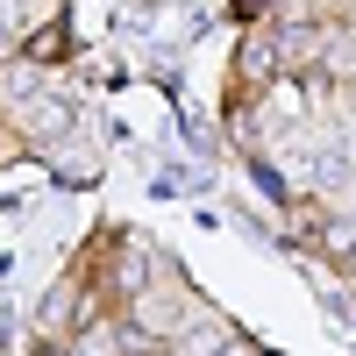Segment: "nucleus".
<instances>
[{
	"mask_svg": "<svg viewBox=\"0 0 356 356\" xmlns=\"http://www.w3.org/2000/svg\"><path fill=\"white\" fill-rule=\"evenodd\" d=\"M171 328H186V307H178V300H143L136 335H171Z\"/></svg>",
	"mask_w": 356,
	"mask_h": 356,
	"instance_id": "nucleus-1",
	"label": "nucleus"
},
{
	"mask_svg": "<svg viewBox=\"0 0 356 356\" xmlns=\"http://www.w3.org/2000/svg\"><path fill=\"white\" fill-rule=\"evenodd\" d=\"M271 65H278V43H271V36L243 43V72H250V79H271Z\"/></svg>",
	"mask_w": 356,
	"mask_h": 356,
	"instance_id": "nucleus-2",
	"label": "nucleus"
},
{
	"mask_svg": "<svg viewBox=\"0 0 356 356\" xmlns=\"http://www.w3.org/2000/svg\"><path fill=\"white\" fill-rule=\"evenodd\" d=\"M349 271H356V257H349Z\"/></svg>",
	"mask_w": 356,
	"mask_h": 356,
	"instance_id": "nucleus-3",
	"label": "nucleus"
}]
</instances>
